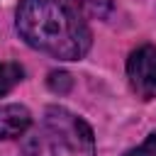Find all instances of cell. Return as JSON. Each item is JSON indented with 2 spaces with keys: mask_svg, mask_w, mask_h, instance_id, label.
Listing matches in <instances>:
<instances>
[{
  "mask_svg": "<svg viewBox=\"0 0 156 156\" xmlns=\"http://www.w3.org/2000/svg\"><path fill=\"white\" fill-rule=\"evenodd\" d=\"M20 37L61 61H78L90 49V29L85 17L63 0H22L17 7Z\"/></svg>",
  "mask_w": 156,
  "mask_h": 156,
  "instance_id": "cell-1",
  "label": "cell"
},
{
  "mask_svg": "<svg viewBox=\"0 0 156 156\" xmlns=\"http://www.w3.org/2000/svg\"><path fill=\"white\" fill-rule=\"evenodd\" d=\"M44 127L54 156H95V136L85 119L66 107L51 105L44 112Z\"/></svg>",
  "mask_w": 156,
  "mask_h": 156,
  "instance_id": "cell-2",
  "label": "cell"
},
{
  "mask_svg": "<svg viewBox=\"0 0 156 156\" xmlns=\"http://www.w3.org/2000/svg\"><path fill=\"white\" fill-rule=\"evenodd\" d=\"M127 76L132 90L141 100L156 98V46L144 44L136 51H132L127 61Z\"/></svg>",
  "mask_w": 156,
  "mask_h": 156,
  "instance_id": "cell-3",
  "label": "cell"
},
{
  "mask_svg": "<svg viewBox=\"0 0 156 156\" xmlns=\"http://www.w3.org/2000/svg\"><path fill=\"white\" fill-rule=\"evenodd\" d=\"M32 124V115L24 105H5L0 107V139L22 136Z\"/></svg>",
  "mask_w": 156,
  "mask_h": 156,
  "instance_id": "cell-4",
  "label": "cell"
},
{
  "mask_svg": "<svg viewBox=\"0 0 156 156\" xmlns=\"http://www.w3.org/2000/svg\"><path fill=\"white\" fill-rule=\"evenodd\" d=\"M80 17H105L110 12V0H63Z\"/></svg>",
  "mask_w": 156,
  "mask_h": 156,
  "instance_id": "cell-5",
  "label": "cell"
},
{
  "mask_svg": "<svg viewBox=\"0 0 156 156\" xmlns=\"http://www.w3.org/2000/svg\"><path fill=\"white\" fill-rule=\"evenodd\" d=\"M22 76H24V71H22L20 63H12V61L0 63V98L7 95V93L22 80Z\"/></svg>",
  "mask_w": 156,
  "mask_h": 156,
  "instance_id": "cell-6",
  "label": "cell"
},
{
  "mask_svg": "<svg viewBox=\"0 0 156 156\" xmlns=\"http://www.w3.org/2000/svg\"><path fill=\"white\" fill-rule=\"evenodd\" d=\"M71 76L68 73H63V71H54L51 76H49V88L54 90V93H68L71 90Z\"/></svg>",
  "mask_w": 156,
  "mask_h": 156,
  "instance_id": "cell-7",
  "label": "cell"
},
{
  "mask_svg": "<svg viewBox=\"0 0 156 156\" xmlns=\"http://www.w3.org/2000/svg\"><path fill=\"white\" fill-rule=\"evenodd\" d=\"M124 156H156V134H149L136 149H129Z\"/></svg>",
  "mask_w": 156,
  "mask_h": 156,
  "instance_id": "cell-8",
  "label": "cell"
}]
</instances>
